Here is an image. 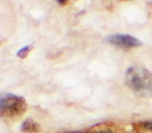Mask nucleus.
Segmentation results:
<instances>
[{"instance_id":"nucleus-1","label":"nucleus","mask_w":152,"mask_h":133,"mask_svg":"<svg viewBox=\"0 0 152 133\" xmlns=\"http://www.w3.org/2000/svg\"><path fill=\"white\" fill-rule=\"evenodd\" d=\"M124 81L130 90L142 96L152 95V72L145 67L132 66L126 72Z\"/></svg>"},{"instance_id":"nucleus-2","label":"nucleus","mask_w":152,"mask_h":133,"mask_svg":"<svg viewBox=\"0 0 152 133\" xmlns=\"http://www.w3.org/2000/svg\"><path fill=\"white\" fill-rule=\"evenodd\" d=\"M27 102L21 96L4 93L0 95V118L17 119L27 111Z\"/></svg>"},{"instance_id":"nucleus-3","label":"nucleus","mask_w":152,"mask_h":133,"mask_svg":"<svg viewBox=\"0 0 152 133\" xmlns=\"http://www.w3.org/2000/svg\"><path fill=\"white\" fill-rule=\"evenodd\" d=\"M107 43L121 49H132L142 46V42L129 34H111L105 39Z\"/></svg>"},{"instance_id":"nucleus-4","label":"nucleus","mask_w":152,"mask_h":133,"mask_svg":"<svg viewBox=\"0 0 152 133\" xmlns=\"http://www.w3.org/2000/svg\"><path fill=\"white\" fill-rule=\"evenodd\" d=\"M21 131L23 133H39L41 126L33 118H27L21 125Z\"/></svg>"},{"instance_id":"nucleus-5","label":"nucleus","mask_w":152,"mask_h":133,"mask_svg":"<svg viewBox=\"0 0 152 133\" xmlns=\"http://www.w3.org/2000/svg\"><path fill=\"white\" fill-rule=\"evenodd\" d=\"M32 47H33V45H29V46L23 47V48H21L20 50L17 52L16 56H17L18 58H20V59H26V58L28 56V54L30 53L31 50H32Z\"/></svg>"},{"instance_id":"nucleus-6","label":"nucleus","mask_w":152,"mask_h":133,"mask_svg":"<svg viewBox=\"0 0 152 133\" xmlns=\"http://www.w3.org/2000/svg\"><path fill=\"white\" fill-rule=\"evenodd\" d=\"M88 133H114L111 129L107 128H99V129H93L91 132Z\"/></svg>"},{"instance_id":"nucleus-7","label":"nucleus","mask_w":152,"mask_h":133,"mask_svg":"<svg viewBox=\"0 0 152 133\" xmlns=\"http://www.w3.org/2000/svg\"><path fill=\"white\" fill-rule=\"evenodd\" d=\"M142 125H144V128H146L147 130L152 131V121H146Z\"/></svg>"},{"instance_id":"nucleus-8","label":"nucleus","mask_w":152,"mask_h":133,"mask_svg":"<svg viewBox=\"0 0 152 133\" xmlns=\"http://www.w3.org/2000/svg\"><path fill=\"white\" fill-rule=\"evenodd\" d=\"M65 133H87V132H81V131H69V132H65Z\"/></svg>"}]
</instances>
